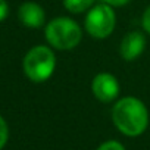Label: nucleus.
<instances>
[{"mask_svg":"<svg viewBox=\"0 0 150 150\" xmlns=\"http://www.w3.org/2000/svg\"><path fill=\"white\" fill-rule=\"evenodd\" d=\"M9 140V127L5 118L0 115V150H2Z\"/></svg>","mask_w":150,"mask_h":150,"instance_id":"obj_9","label":"nucleus"},{"mask_svg":"<svg viewBox=\"0 0 150 150\" xmlns=\"http://www.w3.org/2000/svg\"><path fill=\"white\" fill-rule=\"evenodd\" d=\"M18 18L27 28H41L46 22V12L35 2H24L18 9Z\"/></svg>","mask_w":150,"mask_h":150,"instance_id":"obj_7","label":"nucleus"},{"mask_svg":"<svg viewBox=\"0 0 150 150\" xmlns=\"http://www.w3.org/2000/svg\"><path fill=\"white\" fill-rule=\"evenodd\" d=\"M141 24H143V28L147 34H150V5L147 6V9L144 11L143 13V18H141Z\"/></svg>","mask_w":150,"mask_h":150,"instance_id":"obj_11","label":"nucleus"},{"mask_svg":"<svg viewBox=\"0 0 150 150\" xmlns=\"http://www.w3.org/2000/svg\"><path fill=\"white\" fill-rule=\"evenodd\" d=\"M144 49H146V37H144V34L140 33V31H131V33L125 34V37L122 38L121 47H119V53H121L124 60L132 62L138 56H141Z\"/></svg>","mask_w":150,"mask_h":150,"instance_id":"obj_6","label":"nucleus"},{"mask_svg":"<svg viewBox=\"0 0 150 150\" xmlns=\"http://www.w3.org/2000/svg\"><path fill=\"white\" fill-rule=\"evenodd\" d=\"M96 150H125V147L116 140H109V141L102 143Z\"/></svg>","mask_w":150,"mask_h":150,"instance_id":"obj_10","label":"nucleus"},{"mask_svg":"<svg viewBox=\"0 0 150 150\" xmlns=\"http://www.w3.org/2000/svg\"><path fill=\"white\" fill-rule=\"evenodd\" d=\"M84 27L88 35H91L93 38H108L116 27V15L113 12V8L105 3L93 6L86 16Z\"/></svg>","mask_w":150,"mask_h":150,"instance_id":"obj_4","label":"nucleus"},{"mask_svg":"<svg viewBox=\"0 0 150 150\" xmlns=\"http://www.w3.org/2000/svg\"><path fill=\"white\" fill-rule=\"evenodd\" d=\"M22 69L27 78L33 83L47 81L56 69V56L49 46H34L22 60Z\"/></svg>","mask_w":150,"mask_h":150,"instance_id":"obj_3","label":"nucleus"},{"mask_svg":"<svg viewBox=\"0 0 150 150\" xmlns=\"http://www.w3.org/2000/svg\"><path fill=\"white\" fill-rule=\"evenodd\" d=\"M91 91L97 100L110 103L119 96V81L109 72H100L91 81Z\"/></svg>","mask_w":150,"mask_h":150,"instance_id":"obj_5","label":"nucleus"},{"mask_svg":"<svg viewBox=\"0 0 150 150\" xmlns=\"http://www.w3.org/2000/svg\"><path fill=\"white\" fill-rule=\"evenodd\" d=\"M113 125L128 137L141 135L149 125V110L146 105L132 96L119 99L112 108Z\"/></svg>","mask_w":150,"mask_h":150,"instance_id":"obj_1","label":"nucleus"},{"mask_svg":"<svg viewBox=\"0 0 150 150\" xmlns=\"http://www.w3.org/2000/svg\"><path fill=\"white\" fill-rule=\"evenodd\" d=\"M100 2L105 5H109L112 8H121V6H125L127 3H129L131 0H100Z\"/></svg>","mask_w":150,"mask_h":150,"instance_id":"obj_13","label":"nucleus"},{"mask_svg":"<svg viewBox=\"0 0 150 150\" xmlns=\"http://www.w3.org/2000/svg\"><path fill=\"white\" fill-rule=\"evenodd\" d=\"M44 37L49 46L56 50H72L81 43L83 31L74 19L59 16L46 25Z\"/></svg>","mask_w":150,"mask_h":150,"instance_id":"obj_2","label":"nucleus"},{"mask_svg":"<svg viewBox=\"0 0 150 150\" xmlns=\"http://www.w3.org/2000/svg\"><path fill=\"white\" fill-rule=\"evenodd\" d=\"M9 15V5L6 0H0V22L5 21Z\"/></svg>","mask_w":150,"mask_h":150,"instance_id":"obj_12","label":"nucleus"},{"mask_svg":"<svg viewBox=\"0 0 150 150\" xmlns=\"http://www.w3.org/2000/svg\"><path fill=\"white\" fill-rule=\"evenodd\" d=\"M96 0H63V6L71 13H83L88 12Z\"/></svg>","mask_w":150,"mask_h":150,"instance_id":"obj_8","label":"nucleus"}]
</instances>
